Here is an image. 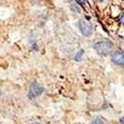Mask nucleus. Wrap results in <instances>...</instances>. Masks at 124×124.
<instances>
[{
  "label": "nucleus",
  "instance_id": "1",
  "mask_svg": "<svg viewBox=\"0 0 124 124\" xmlns=\"http://www.w3.org/2000/svg\"><path fill=\"white\" fill-rule=\"evenodd\" d=\"M113 49V44L109 41H100L94 44V50L100 56H107L109 55Z\"/></svg>",
  "mask_w": 124,
  "mask_h": 124
},
{
  "label": "nucleus",
  "instance_id": "2",
  "mask_svg": "<svg viewBox=\"0 0 124 124\" xmlns=\"http://www.w3.org/2000/svg\"><path fill=\"white\" fill-rule=\"evenodd\" d=\"M79 30L80 33L85 37H88L93 32V26L90 22H87L85 20H81V21H79Z\"/></svg>",
  "mask_w": 124,
  "mask_h": 124
},
{
  "label": "nucleus",
  "instance_id": "3",
  "mask_svg": "<svg viewBox=\"0 0 124 124\" xmlns=\"http://www.w3.org/2000/svg\"><path fill=\"white\" fill-rule=\"evenodd\" d=\"M43 90H44V88L39 84H37V82H33V84L31 85V87H30V90H29V97L30 98H36L39 95L42 94Z\"/></svg>",
  "mask_w": 124,
  "mask_h": 124
},
{
  "label": "nucleus",
  "instance_id": "4",
  "mask_svg": "<svg viewBox=\"0 0 124 124\" xmlns=\"http://www.w3.org/2000/svg\"><path fill=\"white\" fill-rule=\"evenodd\" d=\"M112 62L117 66H123L124 64V56L122 51H115L112 55Z\"/></svg>",
  "mask_w": 124,
  "mask_h": 124
},
{
  "label": "nucleus",
  "instance_id": "5",
  "mask_svg": "<svg viewBox=\"0 0 124 124\" xmlns=\"http://www.w3.org/2000/svg\"><path fill=\"white\" fill-rule=\"evenodd\" d=\"M91 124H104V123H103V121L100 118H96V119H94L93 121L91 122Z\"/></svg>",
  "mask_w": 124,
  "mask_h": 124
},
{
  "label": "nucleus",
  "instance_id": "6",
  "mask_svg": "<svg viewBox=\"0 0 124 124\" xmlns=\"http://www.w3.org/2000/svg\"><path fill=\"white\" fill-rule=\"evenodd\" d=\"M76 1H77V3L79 4L80 6H84L85 3V0H76Z\"/></svg>",
  "mask_w": 124,
  "mask_h": 124
},
{
  "label": "nucleus",
  "instance_id": "7",
  "mask_svg": "<svg viewBox=\"0 0 124 124\" xmlns=\"http://www.w3.org/2000/svg\"><path fill=\"white\" fill-rule=\"evenodd\" d=\"M120 121H121V123H122V124H123V118H122V117H121V118H120Z\"/></svg>",
  "mask_w": 124,
  "mask_h": 124
},
{
  "label": "nucleus",
  "instance_id": "8",
  "mask_svg": "<svg viewBox=\"0 0 124 124\" xmlns=\"http://www.w3.org/2000/svg\"><path fill=\"white\" fill-rule=\"evenodd\" d=\"M97 1H99V2H103V1H104V0H97Z\"/></svg>",
  "mask_w": 124,
  "mask_h": 124
},
{
  "label": "nucleus",
  "instance_id": "9",
  "mask_svg": "<svg viewBox=\"0 0 124 124\" xmlns=\"http://www.w3.org/2000/svg\"><path fill=\"white\" fill-rule=\"evenodd\" d=\"M32 124H41V123H32Z\"/></svg>",
  "mask_w": 124,
  "mask_h": 124
},
{
  "label": "nucleus",
  "instance_id": "10",
  "mask_svg": "<svg viewBox=\"0 0 124 124\" xmlns=\"http://www.w3.org/2000/svg\"><path fill=\"white\" fill-rule=\"evenodd\" d=\"M0 95H1V91H0Z\"/></svg>",
  "mask_w": 124,
  "mask_h": 124
}]
</instances>
